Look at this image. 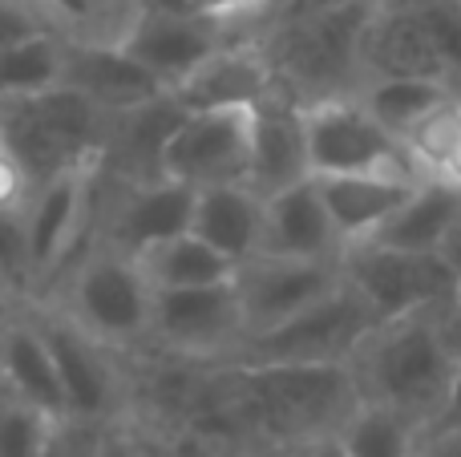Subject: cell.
Returning a JSON list of instances; mask_svg holds the SVG:
<instances>
[{"mask_svg":"<svg viewBox=\"0 0 461 457\" xmlns=\"http://www.w3.org/2000/svg\"><path fill=\"white\" fill-rule=\"evenodd\" d=\"M441 312L446 308L393 316L368 332L352 356L360 401L389 405L413 417L421 429L429 426L457 372V356L441 328Z\"/></svg>","mask_w":461,"mask_h":457,"instance_id":"1","label":"cell"},{"mask_svg":"<svg viewBox=\"0 0 461 457\" xmlns=\"http://www.w3.org/2000/svg\"><path fill=\"white\" fill-rule=\"evenodd\" d=\"M376 8H421L425 0H373Z\"/></svg>","mask_w":461,"mask_h":457,"instance_id":"47","label":"cell"},{"mask_svg":"<svg viewBox=\"0 0 461 457\" xmlns=\"http://www.w3.org/2000/svg\"><path fill=\"white\" fill-rule=\"evenodd\" d=\"M276 89V73L259 40L235 37L203 57L186 77L170 85V97L191 110H227V105H259Z\"/></svg>","mask_w":461,"mask_h":457,"instance_id":"16","label":"cell"},{"mask_svg":"<svg viewBox=\"0 0 461 457\" xmlns=\"http://www.w3.org/2000/svg\"><path fill=\"white\" fill-rule=\"evenodd\" d=\"M417 457H461V429H441V434H421Z\"/></svg>","mask_w":461,"mask_h":457,"instance_id":"38","label":"cell"},{"mask_svg":"<svg viewBox=\"0 0 461 457\" xmlns=\"http://www.w3.org/2000/svg\"><path fill=\"white\" fill-rule=\"evenodd\" d=\"M336 434L348 457H417L421 445V426L413 417L376 401H360Z\"/></svg>","mask_w":461,"mask_h":457,"instance_id":"26","label":"cell"},{"mask_svg":"<svg viewBox=\"0 0 461 457\" xmlns=\"http://www.w3.org/2000/svg\"><path fill=\"white\" fill-rule=\"evenodd\" d=\"M381 324L365 296L340 280L316 304L300 308L292 320L276 324L263 336H251L235 353L247 364H352L365 336Z\"/></svg>","mask_w":461,"mask_h":457,"instance_id":"5","label":"cell"},{"mask_svg":"<svg viewBox=\"0 0 461 457\" xmlns=\"http://www.w3.org/2000/svg\"><path fill=\"white\" fill-rule=\"evenodd\" d=\"M65 85L105 113H126L167 94L146 65H138L118 40H86L65 37Z\"/></svg>","mask_w":461,"mask_h":457,"instance_id":"15","label":"cell"},{"mask_svg":"<svg viewBox=\"0 0 461 457\" xmlns=\"http://www.w3.org/2000/svg\"><path fill=\"white\" fill-rule=\"evenodd\" d=\"M150 340L191 361H235L247 340L235 275L203 288H154Z\"/></svg>","mask_w":461,"mask_h":457,"instance_id":"9","label":"cell"},{"mask_svg":"<svg viewBox=\"0 0 461 457\" xmlns=\"http://www.w3.org/2000/svg\"><path fill=\"white\" fill-rule=\"evenodd\" d=\"M360 65H365V81L368 77L449 81L417 8H373V16L365 24V37H360Z\"/></svg>","mask_w":461,"mask_h":457,"instance_id":"20","label":"cell"},{"mask_svg":"<svg viewBox=\"0 0 461 457\" xmlns=\"http://www.w3.org/2000/svg\"><path fill=\"white\" fill-rule=\"evenodd\" d=\"M344 280L373 304L381 320L425 308H449L457 300V275L441 251H397L381 243H352L340 255Z\"/></svg>","mask_w":461,"mask_h":457,"instance_id":"8","label":"cell"},{"mask_svg":"<svg viewBox=\"0 0 461 457\" xmlns=\"http://www.w3.org/2000/svg\"><path fill=\"white\" fill-rule=\"evenodd\" d=\"M97 175H102V162H89V166H73L32 191L24 227H29V255L37 288L53 280L77 247L81 227L89 219V191H94Z\"/></svg>","mask_w":461,"mask_h":457,"instance_id":"14","label":"cell"},{"mask_svg":"<svg viewBox=\"0 0 461 457\" xmlns=\"http://www.w3.org/2000/svg\"><path fill=\"white\" fill-rule=\"evenodd\" d=\"M150 300L154 288L142 264L126 251L102 247L77 264L61 312L105 348H118L150 340Z\"/></svg>","mask_w":461,"mask_h":457,"instance_id":"7","label":"cell"},{"mask_svg":"<svg viewBox=\"0 0 461 457\" xmlns=\"http://www.w3.org/2000/svg\"><path fill=\"white\" fill-rule=\"evenodd\" d=\"M110 113L77 89L61 85L29 97H0V146L21 162L32 186L73 166L102 162Z\"/></svg>","mask_w":461,"mask_h":457,"instance_id":"4","label":"cell"},{"mask_svg":"<svg viewBox=\"0 0 461 457\" xmlns=\"http://www.w3.org/2000/svg\"><path fill=\"white\" fill-rule=\"evenodd\" d=\"M259 251L292 259H340L344 243L336 235L328 207L320 199L316 175L284 186L263 199V239Z\"/></svg>","mask_w":461,"mask_h":457,"instance_id":"18","label":"cell"},{"mask_svg":"<svg viewBox=\"0 0 461 457\" xmlns=\"http://www.w3.org/2000/svg\"><path fill=\"white\" fill-rule=\"evenodd\" d=\"M41 332L49 340V353L57 361L65 393V417L113 426L118 421V377L105 361V345L81 332L65 312H41Z\"/></svg>","mask_w":461,"mask_h":457,"instance_id":"13","label":"cell"},{"mask_svg":"<svg viewBox=\"0 0 461 457\" xmlns=\"http://www.w3.org/2000/svg\"><path fill=\"white\" fill-rule=\"evenodd\" d=\"M134 259L142 264L150 288H203V283H223L235 275V264L194 231L154 243L150 251H142Z\"/></svg>","mask_w":461,"mask_h":457,"instance_id":"25","label":"cell"},{"mask_svg":"<svg viewBox=\"0 0 461 457\" xmlns=\"http://www.w3.org/2000/svg\"><path fill=\"white\" fill-rule=\"evenodd\" d=\"M441 328H446V340H449V348H454V356L461 361V296L454 300V304L441 312Z\"/></svg>","mask_w":461,"mask_h":457,"instance_id":"40","label":"cell"},{"mask_svg":"<svg viewBox=\"0 0 461 457\" xmlns=\"http://www.w3.org/2000/svg\"><path fill=\"white\" fill-rule=\"evenodd\" d=\"M134 434H138V445H142V453H146V457H183L178 450H170L167 442H158V437L142 434V429H134Z\"/></svg>","mask_w":461,"mask_h":457,"instance_id":"44","label":"cell"},{"mask_svg":"<svg viewBox=\"0 0 461 457\" xmlns=\"http://www.w3.org/2000/svg\"><path fill=\"white\" fill-rule=\"evenodd\" d=\"M255 138V105H227V110H191L162 150V175L194 186L247 183Z\"/></svg>","mask_w":461,"mask_h":457,"instance_id":"10","label":"cell"},{"mask_svg":"<svg viewBox=\"0 0 461 457\" xmlns=\"http://www.w3.org/2000/svg\"><path fill=\"white\" fill-rule=\"evenodd\" d=\"M65 77V37L41 32L21 45L0 49V97H29L61 85Z\"/></svg>","mask_w":461,"mask_h":457,"instance_id":"28","label":"cell"},{"mask_svg":"<svg viewBox=\"0 0 461 457\" xmlns=\"http://www.w3.org/2000/svg\"><path fill=\"white\" fill-rule=\"evenodd\" d=\"M102 437H105V426H97V421L57 417L41 457H102Z\"/></svg>","mask_w":461,"mask_h":457,"instance_id":"33","label":"cell"},{"mask_svg":"<svg viewBox=\"0 0 461 457\" xmlns=\"http://www.w3.org/2000/svg\"><path fill=\"white\" fill-rule=\"evenodd\" d=\"M457 296H461V283H457Z\"/></svg>","mask_w":461,"mask_h":457,"instance_id":"49","label":"cell"},{"mask_svg":"<svg viewBox=\"0 0 461 457\" xmlns=\"http://www.w3.org/2000/svg\"><path fill=\"white\" fill-rule=\"evenodd\" d=\"M441 429H461V361H457L454 385H449L446 401H441V409L433 413V421L421 429V434H441Z\"/></svg>","mask_w":461,"mask_h":457,"instance_id":"36","label":"cell"},{"mask_svg":"<svg viewBox=\"0 0 461 457\" xmlns=\"http://www.w3.org/2000/svg\"><path fill=\"white\" fill-rule=\"evenodd\" d=\"M16 300H21V296H16V291L8 288L5 280H0V328H5L8 320H16V316H21V308H16Z\"/></svg>","mask_w":461,"mask_h":457,"instance_id":"45","label":"cell"},{"mask_svg":"<svg viewBox=\"0 0 461 457\" xmlns=\"http://www.w3.org/2000/svg\"><path fill=\"white\" fill-rule=\"evenodd\" d=\"M146 8H170V13H199V0H146Z\"/></svg>","mask_w":461,"mask_h":457,"instance_id":"46","label":"cell"},{"mask_svg":"<svg viewBox=\"0 0 461 457\" xmlns=\"http://www.w3.org/2000/svg\"><path fill=\"white\" fill-rule=\"evenodd\" d=\"M457 138H461V89H454L449 97H441L421 121H413V126L401 134V142H405L413 166L421 170V178H429L433 170L449 158Z\"/></svg>","mask_w":461,"mask_h":457,"instance_id":"29","label":"cell"},{"mask_svg":"<svg viewBox=\"0 0 461 457\" xmlns=\"http://www.w3.org/2000/svg\"><path fill=\"white\" fill-rule=\"evenodd\" d=\"M340 280H344L340 259H292V255H267V251L243 259L235 267V291L239 304H243L247 340L292 320L300 308L316 304Z\"/></svg>","mask_w":461,"mask_h":457,"instance_id":"11","label":"cell"},{"mask_svg":"<svg viewBox=\"0 0 461 457\" xmlns=\"http://www.w3.org/2000/svg\"><path fill=\"white\" fill-rule=\"evenodd\" d=\"M267 4L271 0H199V13L219 16V21H227L230 29H235V37H247V29H251L255 16H259Z\"/></svg>","mask_w":461,"mask_h":457,"instance_id":"35","label":"cell"},{"mask_svg":"<svg viewBox=\"0 0 461 457\" xmlns=\"http://www.w3.org/2000/svg\"><path fill=\"white\" fill-rule=\"evenodd\" d=\"M308 142H303V121L300 102L287 97L284 89H271L259 105H255V138H251V170H247V186L255 194H276L284 186L308 178Z\"/></svg>","mask_w":461,"mask_h":457,"instance_id":"19","label":"cell"},{"mask_svg":"<svg viewBox=\"0 0 461 457\" xmlns=\"http://www.w3.org/2000/svg\"><path fill=\"white\" fill-rule=\"evenodd\" d=\"M32 178L21 170V162L0 146V215H29L32 202Z\"/></svg>","mask_w":461,"mask_h":457,"instance_id":"34","label":"cell"},{"mask_svg":"<svg viewBox=\"0 0 461 457\" xmlns=\"http://www.w3.org/2000/svg\"><path fill=\"white\" fill-rule=\"evenodd\" d=\"M457 215H461L457 186L441 183V178H421L417 191L365 243H381V247H397V251H441L446 235L454 231Z\"/></svg>","mask_w":461,"mask_h":457,"instance_id":"24","label":"cell"},{"mask_svg":"<svg viewBox=\"0 0 461 457\" xmlns=\"http://www.w3.org/2000/svg\"><path fill=\"white\" fill-rule=\"evenodd\" d=\"M227 40H235V29L227 21H219V16L170 13V8L142 4V13L118 37V45L170 89L178 77H186L203 57H211Z\"/></svg>","mask_w":461,"mask_h":457,"instance_id":"12","label":"cell"},{"mask_svg":"<svg viewBox=\"0 0 461 457\" xmlns=\"http://www.w3.org/2000/svg\"><path fill=\"white\" fill-rule=\"evenodd\" d=\"M227 381L239 405L276 442H308L316 434L340 429V421L360 405L352 364H247L230 361Z\"/></svg>","mask_w":461,"mask_h":457,"instance_id":"2","label":"cell"},{"mask_svg":"<svg viewBox=\"0 0 461 457\" xmlns=\"http://www.w3.org/2000/svg\"><path fill=\"white\" fill-rule=\"evenodd\" d=\"M373 8V0H344V4L267 32L259 45L276 73V89H284L300 105L316 97L357 94L365 85L360 37H365Z\"/></svg>","mask_w":461,"mask_h":457,"instance_id":"3","label":"cell"},{"mask_svg":"<svg viewBox=\"0 0 461 457\" xmlns=\"http://www.w3.org/2000/svg\"><path fill=\"white\" fill-rule=\"evenodd\" d=\"M8 397H13V393H8V385H5V377H0V405H5V401H8Z\"/></svg>","mask_w":461,"mask_h":457,"instance_id":"48","label":"cell"},{"mask_svg":"<svg viewBox=\"0 0 461 457\" xmlns=\"http://www.w3.org/2000/svg\"><path fill=\"white\" fill-rule=\"evenodd\" d=\"M457 85L438 77H368L357 89L360 105L381 121L389 134H405L413 121H421L441 97H449Z\"/></svg>","mask_w":461,"mask_h":457,"instance_id":"27","label":"cell"},{"mask_svg":"<svg viewBox=\"0 0 461 457\" xmlns=\"http://www.w3.org/2000/svg\"><path fill=\"white\" fill-rule=\"evenodd\" d=\"M53 426H57V417L8 397L0 405V457H41Z\"/></svg>","mask_w":461,"mask_h":457,"instance_id":"30","label":"cell"},{"mask_svg":"<svg viewBox=\"0 0 461 457\" xmlns=\"http://www.w3.org/2000/svg\"><path fill=\"white\" fill-rule=\"evenodd\" d=\"M429 178H441V183H449V186H457V191H461V138H457L454 150H449V158L441 162Z\"/></svg>","mask_w":461,"mask_h":457,"instance_id":"43","label":"cell"},{"mask_svg":"<svg viewBox=\"0 0 461 457\" xmlns=\"http://www.w3.org/2000/svg\"><path fill=\"white\" fill-rule=\"evenodd\" d=\"M441 259H446L449 272H454V275H457V283H461V215H457L454 231L446 235V243H441Z\"/></svg>","mask_w":461,"mask_h":457,"instance_id":"41","label":"cell"},{"mask_svg":"<svg viewBox=\"0 0 461 457\" xmlns=\"http://www.w3.org/2000/svg\"><path fill=\"white\" fill-rule=\"evenodd\" d=\"M300 457H348V450H344L340 434L328 429V434H316V437H308V442H300Z\"/></svg>","mask_w":461,"mask_h":457,"instance_id":"39","label":"cell"},{"mask_svg":"<svg viewBox=\"0 0 461 457\" xmlns=\"http://www.w3.org/2000/svg\"><path fill=\"white\" fill-rule=\"evenodd\" d=\"M312 175H409L421 178L405 142L360 105L357 94L316 97L300 105Z\"/></svg>","mask_w":461,"mask_h":457,"instance_id":"6","label":"cell"},{"mask_svg":"<svg viewBox=\"0 0 461 457\" xmlns=\"http://www.w3.org/2000/svg\"><path fill=\"white\" fill-rule=\"evenodd\" d=\"M425 32H429L433 49H438L441 65H446L449 81H461V0H425L417 8Z\"/></svg>","mask_w":461,"mask_h":457,"instance_id":"31","label":"cell"},{"mask_svg":"<svg viewBox=\"0 0 461 457\" xmlns=\"http://www.w3.org/2000/svg\"><path fill=\"white\" fill-rule=\"evenodd\" d=\"M53 29V8L45 0H0V49L21 45Z\"/></svg>","mask_w":461,"mask_h":457,"instance_id":"32","label":"cell"},{"mask_svg":"<svg viewBox=\"0 0 461 457\" xmlns=\"http://www.w3.org/2000/svg\"><path fill=\"white\" fill-rule=\"evenodd\" d=\"M0 377L16 401L32 405L49 417H65L61 377H57V361L49 353L37 316H16L0 328Z\"/></svg>","mask_w":461,"mask_h":457,"instance_id":"22","label":"cell"},{"mask_svg":"<svg viewBox=\"0 0 461 457\" xmlns=\"http://www.w3.org/2000/svg\"><path fill=\"white\" fill-rule=\"evenodd\" d=\"M191 231L207 239L215 251H223L230 264L259 255L263 239V194H255L247 183H223L203 186L194 194Z\"/></svg>","mask_w":461,"mask_h":457,"instance_id":"23","label":"cell"},{"mask_svg":"<svg viewBox=\"0 0 461 457\" xmlns=\"http://www.w3.org/2000/svg\"><path fill=\"white\" fill-rule=\"evenodd\" d=\"M194 186L178 183V178H150V183H130L122 202L110 215V239L105 247L126 251V255H142L154 243H167L175 235L191 231L194 215Z\"/></svg>","mask_w":461,"mask_h":457,"instance_id":"17","label":"cell"},{"mask_svg":"<svg viewBox=\"0 0 461 457\" xmlns=\"http://www.w3.org/2000/svg\"><path fill=\"white\" fill-rule=\"evenodd\" d=\"M102 457H146L142 445H138V434L122 421L105 426V437H102Z\"/></svg>","mask_w":461,"mask_h":457,"instance_id":"37","label":"cell"},{"mask_svg":"<svg viewBox=\"0 0 461 457\" xmlns=\"http://www.w3.org/2000/svg\"><path fill=\"white\" fill-rule=\"evenodd\" d=\"M320 199L328 207L336 235L344 247L373 239L384 219L417 191L421 178L409 175H316Z\"/></svg>","mask_w":461,"mask_h":457,"instance_id":"21","label":"cell"},{"mask_svg":"<svg viewBox=\"0 0 461 457\" xmlns=\"http://www.w3.org/2000/svg\"><path fill=\"white\" fill-rule=\"evenodd\" d=\"M247 457H300V442H276V437H259Z\"/></svg>","mask_w":461,"mask_h":457,"instance_id":"42","label":"cell"}]
</instances>
